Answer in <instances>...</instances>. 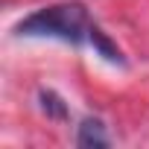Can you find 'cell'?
I'll list each match as a JSON object with an SVG mask.
<instances>
[{
    "label": "cell",
    "instance_id": "1",
    "mask_svg": "<svg viewBox=\"0 0 149 149\" xmlns=\"http://www.w3.org/2000/svg\"><path fill=\"white\" fill-rule=\"evenodd\" d=\"M91 15L85 9V3H53V6H44L32 15H26L15 32L24 35V38H58V41H67L73 47H79L91 38Z\"/></svg>",
    "mask_w": 149,
    "mask_h": 149
},
{
    "label": "cell",
    "instance_id": "2",
    "mask_svg": "<svg viewBox=\"0 0 149 149\" xmlns=\"http://www.w3.org/2000/svg\"><path fill=\"white\" fill-rule=\"evenodd\" d=\"M76 143H79L82 149H105V146L111 143V137H108V132H105V126H102L100 117H85L82 126H79Z\"/></svg>",
    "mask_w": 149,
    "mask_h": 149
},
{
    "label": "cell",
    "instance_id": "3",
    "mask_svg": "<svg viewBox=\"0 0 149 149\" xmlns=\"http://www.w3.org/2000/svg\"><path fill=\"white\" fill-rule=\"evenodd\" d=\"M88 41H91V44H94V50H97L102 58H108L111 64H126V58H123L120 47H117V44H114V41H111V38L97 26V24L91 26V38H88Z\"/></svg>",
    "mask_w": 149,
    "mask_h": 149
},
{
    "label": "cell",
    "instance_id": "4",
    "mask_svg": "<svg viewBox=\"0 0 149 149\" xmlns=\"http://www.w3.org/2000/svg\"><path fill=\"white\" fill-rule=\"evenodd\" d=\"M38 102H41V111L53 120H64L67 117V105L64 100L56 94V91H38Z\"/></svg>",
    "mask_w": 149,
    "mask_h": 149
}]
</instances>
